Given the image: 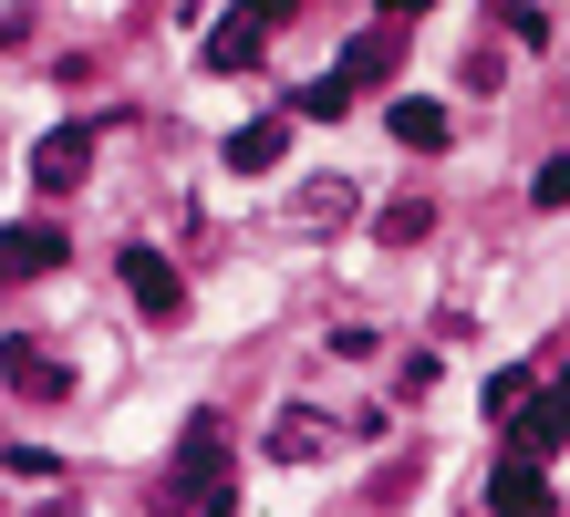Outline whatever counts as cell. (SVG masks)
<instances>
[{"instance_id":"cell-1","label":"cell","mask_w":570,"mask_h":517,"mask_svg":"<svg viewBox=\"0 0 570 517\" xmlns=\"http://www.w3.org/2000/svg\"><path fill=\"white\" fill-rule=\"evenodd\" d=\"M166 497L177 507H228V425L218 414H187L177 466H166Z\"/></svg>"},{"instance_id":"cell-2","label":"cell","mask_w":570,"mask_h":517,"mask_svg":"<svg viewBox=\"0 0 570 517\" xmlns=\"http://www.w3.org/2000/svg\"><path fill=\"white\" fill-rule=\"evenodd\" d=\"M125 300L146 310V321H187V280H177V259H156V249H125Z\"/></svg>"},{"instance_id":"cell-3","label":"cell","mask_w":570,"mask_h":517,"mask_svg":"<svg viewBox=\"0 0 570 517\" xmlns=\"http://www.w3.org/2000/svg\"><path fill=\"white\" fill-rule=\"evenodd\" d=\"M94 177V125H52L42 146H31V187L62 197V187H83Z\"/></svg>"},{"instance_id":"cell-4","label":"cell","mask_w":570,"mask_h":517,"mask_svg":"<svg viewBox=\"0 0 570 517\" xmlns=\"http://www.w3.org/2000/svg\"><path fill=\"white\" fill-rule=\"evenodd\" d=\"M509 445H519V456H560V445H570V394H540V384H529L509 404Z\"/></svg>"},{"instance_id":"cell-5","label":"cell","mask_w":570,"mask_h":517,"mask_svg":"<svg viewBox=\"0 0 570 517\" xmlns=\"http://www.w3.org/2000/svg\"><path fill=\"white\" fill-rule=\"evenodd\" d=\"M0 384H11L21 404H62V394H73V372H62L42 341H0Z\"/></svg>"},{"instance_id":"cell-6","label":"cell","mask_w":570,"mask_h":517,"mask_svg":"<svg viewBox=\"0 0 570 517\" xmlns=\"http://www.w3.org/2000/svg\"><path fill=\"white\" fill-rule=\"evenodd\" d=\"M42 269H62V228H52V218L0 228V280H42Z\"/></svg>"},{"instance_id":"cell-7","label":"cell","mask_w":570,"mask_h":517,"mask_svg":"<svg viewBox=\"0 0 570 517\" xmlns=\"http://www.w3.org/2000/svg\"><path fill=\"white\" fill-rule=\"evenodd\" d=\"M488 507H509V517H529V507H550V466L540 456H509L488 476Z\"/></svg>"},{"instance_id":"cell-8","label":"cell","mask_w":570,"mask_h":517,"mask_svg":"<svg viewBox=\"0 0 570 517\" xmlns=\"http://www.w3.org/2000/svg\"><path fill=\"white\" fill-rule=\"evenodd\" d=\"M281 156H291V125H281V115H259V125L228 135V166H239V177H271Z\"/></svg>"},{"instance_id":"cell-9","label":"cell","mask_w":570,"mask_h":517,"mask_svg":"<svg viewBox=\"0 0 570 517\" xmlns=\"http://www.w3.org/2000/svg\"><path fill=\"white\" fill-rule=\"evenodd\" d=\"M384 125H394V146H415V156H435V146L456 135V125H446V103H425V93H405V103H394Z\"/></svg>"},{"instance_id":"cell-10","label":"cell","mask_w":570,"mask_h":517,"mask_svg":"<svg viewBox=\"0 0 570 517\" xmlns=\"http://www.w3.org/2000/svg\"><path fill=\"white\" fill-rule=\"evenodd\" d=\"M322 445H332V425H322V414H312V404H291V414H281V425H271V456H281V466H312V456H322Z\"/></svg>"},{"instance_id":"cell-11","label":"cell","mask_w":570,"mask_h":517,"mask_svg":"<svg viewBox=\"0 0 570 517\" xmlns=\"http://www.w3.org/2000/svg\"><path fill=\"white\" fill-rule=\"evenodd\" d=\"M259 42H271V31H259V21H239V11H228V21L208 31V73H249V62H259Z\"/></svg>"},{"instance_id":"cell-12","label":"cell","mask_w":570,"mask_h":517,"mask_svg":"<svg viewBox=\"0 0 570 517\" xmlns=\"http://www.w3.org/2000/svg\"><path fill=\"white\" fill-rule=\"evenodd\" d=\"M394 52H405V31H363V42L343 52V83H353V93H363V83H384V73H394Z\"/></svg>"},{"instance_id":"cell-13","label":"cell","mask_w":570,"mask_h":517,"mask_svg":"<svg viewBox=\"0 0 570 517\" xmlns=\"http://www.w3.org/2000/svg\"><path fill=\"white\" fill-rule=\"evenodd\" d=\"M353 218V187L343 177H312V187H301V228H343Z\"/></svg>"},{"instance_id":"cell-14","label":"cell","mask_w":570,"mask_h":517,"mask_svg":"<svg viewBox=\"0 0 570 517\" xmlns=\"http://www.w3.org/2000/svg\"><path fill=\"white\" fill-rule=\"evenodd\" d=\"M301 115H312V125H343V115H353V83H343V73L301 83Z\"/></svg>"},{"instance_id":"cell-15","label":"cell","mask_w":570,"mask_h":517,"mask_svg":"<svg viewBox=\"0 0 570 517\" xmlns=\"http://www.w3.org/2000/svg\"><path fill=\"white\" fill-rule=\"evenodd\" d=\"M435 228V207L425 197H405V207H384V238H394V249H405V238H425Z\"/></svg>"},{"instance_id":"cell-16","label":"cell","mask_w":570,"mask_h":517,"mask_svg":"<svg viewBox=\"0 0 570 517\" xmlns=\"http://www.w3.org/2000/svg\"><path fill=\"white\" fill-rule=\"evenodd\" d=\"M529 207H570V156H550L540 177H529Z\"/></svg>"},{"instance_id":"cell-17","label":"cell","mask_w":570,"mask_h":517,"mask_svg":"<svg viewBox=\"0 0 570 517\" xmlns=\"http://www.w3.org/2000/svg\"><path fill=\"white\" fill-rule=\"evenodd\" d=\"M228 11H239V21H259V31H281L291 11H312V0H228Z\"/></svg>"},{"instance_id":"cell-18","label":"cell","mask_w":570,"mask_h":517,"mask_svg":"<svg viewBox=\"0 0 570 517\" xmlns=\"http://www.w3.org/2000/svg\"><path fill=\"white\" fill-rule=\"evenodd\" d=\"M384 11H394V21H415V11H435V0H384Z\"/></svg>"},{"instance_id":"cell-19","label":"cell","mask_w":570,"mask_h":517,"mask_svg":"<svg viewBox=\"0 0 570 517\" xmlns=\"http://www.w3.org/2000/svg\"><path fill=\"white\" fill-rule=\"evenodd\" d=\"M560 394H570V372H560Z\"/></svg>"}]
</instances>
